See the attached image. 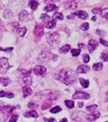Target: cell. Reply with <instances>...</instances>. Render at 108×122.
Returning <instances> with one entry per match:
<instances>
[{
	"label": "cell",
	"mask_w": 108,
	"mask_h": 122,
	"mask_svg": "<svg viewBox=\"0 0 108 122\" xmlns=\"http://www.w3.org/2000/svg\"><path fill=\"white\" fill-rule=\"evenodd\" d=\"M70 49H71V46L67 44V45H64V46H62L61 48H59V53H64V54H65V53H68Z\"/></svg>",
	"instance_id": "obj_18"
},
{
	"label": "cell",
	"mask_w": 108,
	"mask_h": 122,
	"mask_svg": "<svg viewBox=\"0 0 108 122\" xmlns=\"http://www.w3.org/2000/svg\"><path fill=\"white\" fill-rule=\"evenodd\" d=\"M103 68V64H102V63H97V64H93V70H96V71L101 70Z\"/></svg>",
	"instance_id": "obj_28"
},
{
	"label": "cell",
	"mask_w": 108,
	"mask_h": 122,
	"mask_svg": "<svg viewBox=\"0 0 108 122\" xmlns=\"http://www.w3.org/2000/svg\"><path fill=\"white\" fill-rule=\"evenodd\" d=\"M89 55H87V54H85V55H84L83 56V61H84V63H89Z\"/></svg>",
	"instance_id": "obj_38"
},
{
	"label": "cell",
	"mask_w": 108,
	"mask_h": 122,
	"mask_svg": "<svg viewBox=\"0 0 108 122\" xmlns=\"http://www.w3.org/2000/svg\"><path fill=\"white\" fill-rule=\"evenodd\" d=\"M100 117V112H93L92 113L86 115V120L89 122H93Z\"/></svg>",
	"instance_id": "obj_9"
},
{
	"label": "cell",
	"mask_w": 108,
	"mask_h": 122,
	"mask_svg": "<svg viewBox=\"0 0 108 122\" xmlns=\"http://www.w3.org/2000/svg\"><path fill=\"white\" fill-rule=\"evenodd\" d=\"M58 80L61 81L65 85H72L76 81V74L72 70H61L55 76Z\"/></svg>",
	"instance_id": "obj_1"
},
{
	"label": "cell",
	"mask_w": 108,
	"mask_h": 122,
	"mask_svg": "<svg viewBox=\"0 0 108 122\" xmlns=\"http://www.w3.org/2000/svg\"><path fill=\"white\" fill-rule=\"evenodd\" d=\"M74 16H75V15H73V13H72V15H68V20H69V19H70V20H72V19L74 18Z\"/></svg>",
	"instance_id": "obj_45"
},
{
	"label": "cell",
	"mask_w": 108,
	"mask_h": 122,
	"mask_svg": "<svg viewBox=\"0 0 108 122\" xmlns=\"http://www.w3.org/2000/svg\"><path fill=\"white\" fill-rule=\"evenodd\" d=\"M100 42L102 43V44H103L104 46H108V43L107 41H105L103 38H100Z\"/></svg>",
	"instance_id": "obj_40"
},
{
	"label": "cell",
	"mask_w": 108,
	"mask_h": 122,
	"mask_svg": "<svg viewBox=\"0 0 108 122\" xmlns=\"http://www.w3.org/2000/svg\"><path fill=\"white\" fill-rule=\"evenodd\" d=\"M107 57H108L107 54H104V53H103V54H102V56H101V58L103 59V60L105 61V62H107V61L108 60Z\"/></svg>",
	"instance_id": "obj_39"
},
{
	"label": "cell",
	"mask_w": 108,
	"mask_h": 122,
	"mask_svg": "<svg viewBox=\"0 0 108 122\" xmlns=\"http://www.w3.org/2000/svg\"><path fill=\"white\" fill-rule=\"evenodd\" d=\"M61 107H59V106H57V107H53L52 109H50V112L51 113H58L59 112H61Z\"/></svg>",
	"instance_id": "obj_32"
},
{
	"label": "cell",
	"mask_w": 108,
	"mask_h": 122,
	"mask_svg": "<svg viewBox=\"0 0 108 122\" xmlns=\"http://www.w3.org/2000/svg\"><path fill=\"white\" fill-rule=\"evenodd\" d=\"M29 7H30V8L34 11V10H36L37 8H38V3H37L36 1H30L29 3Z\"/></svg>",
	"instance_id": "obj_24"
},
{
	"label": "cell",
	"mask_w": 108,
	"mask_h": 122,
	"mask_svg": "<svg viewBox=\"0 0 108 122\" xmlns=\"http://www.w3.org/2000/svg\"><path fill=\"white\" fill-rule=\"evenodd\" d=\"M26 31L27 29L25 27H22V28H20L17 29V33L20 34V37H24L25 35V33H26Z\"/></svg>",
	"instance_id": "obj_26"
},
{
	"label": "cell",
	"mask_w": 108,
	"mask_h": 122,
	"mask_svg": "<svg viewBox=\"0 0 108 122\" xmlns=\"http://www.w3.org/2000/svg\"><path fill=\"white\" fill-rule=\"evenodd\" d=\"M65 9H75L76 8V3L75 1H67L64 3Z\"/></svg>",
	"instance_id": "obj_12"
},
{
	"label": "cell",
	"mask_w": 108,
	"mask_h": 122,
	"mask_svg": "<svg viewBox=\"0 0 108 122\" xmlns=\"http://www.w3.org/2000/svg\"><path fill=\"white\" fill-rule=\"evenodd\" d=\"M64 103H65V105L68 108H72L74 107V103L72 101H71V100H66Z\"/></svg>",
	"instance_id": "obj_34"
},
{
	"label": "cell",
	"mask_w": 108,
	"mask_h": 122,
	"mask_svg": "<svg viewBox=\"0 0 108 122\" xmlns=\"http://www.w3.org/2000/svg\"><path fill=\"white\" fill-rule=\"evenodd\" d=\"M78 106H79L80 107H82L84 106V103H78Z\"/></svg>",
	"instance_id": "obj_48"
},
{
	"label": "cell",
	"mask_w": 108,
	"mask_h": 122,
	"mask_svg": "<svg viewBox=\"0 0 108 122\" xmlns=\"http://www.w3.org/2000/svg\"><path fill=\"white\" fill-rule=\"evenodd\" d=\"M28 107L30 108H33V107H38V104H34L33 103H30L28 104Z\"/></svg>",
	"instance_id": "obj_41"
},
{
	"label": "cell",
	"mask_w": 108,
	"mask_h": 122,
	"mask_svg": "<svg viewBox=\"0 0 108 122\" xmlns=\"http://www.w3.org/2000/svg\"><path fill=\"white\" fill-rule=\"evenodd\" d=\"M107 13H108V9L107 8H105V9H103V10H101V15L103 17H104L105 19H107V17H108Z\"/></svg>",
	"instance_id": "obj_33"
},
{
	"label": "cell",
	"mask_w": 108,
	"mask_h": 122,
	"mask_svg": "<svg viewBox=\"0 0 108 122\" xmlns=\"http://www.w3.org/2000/svg\"><path fill=\"white\" fill-rule=\"evenodd\" d=\"M97 46H98V42L95 40H93V39L89 40V42H88V48H89V52H91V53L93 52L94 51V49H95Z\"/></svg>",
	"instance_id": "obj_10"
},
{
	"label": "cell",
	"mask_w": 108,
	"mask_h": 122,
	"mask_svg": "<svg viewBox=\"0 0 108 122\" xmlns=\"http://www.w3.org/2000/svg\"><path fill=\"white\" fill-rule=\"evenodd\" d=\"M52 19L53 20H56V19L63 20V19H64V15H63L62 13H60V12H55L54 15H53Z\"/></svg>",
	"instance_id": "obj_27"
},
{
	"label": "cell",
	"mask_w": 108,
	"mask_h": 122,
	"mask_svg": "<svg viewBox=\"0 0 108 122\" xmlns=\"http://www.w3.org/2000/svg\"><path fill=\"white\" fill-rule=\"evenodd\" d=\"M0 51H3V48H1V47H0Z\"/></svg>",
	"instance_id": "obj_50"
},
{
	"label": "cell",
	"mask_w": 108,
	"mask_h": 122,
	"mask_svg": "<svg viewBox=\"0 0 108 122\" xmlns=\"http://www.w3.org/2000/svg\"><path fill=\"white\" fill-rule=\"evenodd\" d=\"M57 59V56L55 55H53L51 53H49V52H44L43 54L39 56L38 60L42 62H46L48 60H55Z\"/></svg>",
	"instance_id": "obj_6"
},
{
	"label": "cell",
	"mask_w": 108,
	"mask_h": 122,
	"mask_svg": "<svg viewBox=\"0 0 108 122\" xmlns=\"http://www.w3.org/2000/svg\"><path fill=\"white\" fill-rule=\"evenodd\" d=\"M73 15H76V16H78L80 19H82V20H85L89 17V14L84 11H76V12H74Z\"/></svg>",
	"instance_id": "obj_11"
},
{
	"label": "cell",
	"mask_w": 108,
	"mask_h": 122,
	"mask_svg": "<svg viewBox=\"0 0 108 122\" xmlns=\"http://www.w3.org/2000/svg\"><path fill=\"white\" fill-rule=\"evenodd\" d=\"M45 121H48L49 122H56V120L54 118H50V119L47 120V119H44Z\"/></svg>",
	"instance_id": "obj_44"
},
{
	"label": "cell",
	"mask_w": 108,
	"mask_h": 122,
	"mask_svg": "<svg viewBox=\"0 0 108 122\" xmlns=\"http://www.w3.org/2000/svg\"><path fill=\"white\" fill-rule=\"evenodd\" d=\"M97 33H98V35H100L101 37H103L104 35H105V33H104L103 32H101V30H98V29L97 30Z\"/></svg>",
	"instance_id": "obj_42"
},
{
	"label": "cell",
	"mask_w": 108,
	"mask_h": 122,
	"mask_svg": "<svg viewBox=\"0 0 108 122\" xmlns=\"http://www.w3.org/2000/svg\"><path fill=\"white\" fill-rule=\"evenodd\" d=\"M80 84H81V86H83L84 88H87L88 86H89V80H85V79H83V78H80Z\"/></svg>",
	"instance_id": "obj_29"
},
{
	"label": "cell",
	"mask_w": 108,
	"mask_h": 122,
	"mask_svg": "<svg viewBox=\"0 0 108 122\" xmlns=\"http://www.w3.org/2000/svg\"><path fill=\"white\" fill-rule=\"evenodd\" d=\"M98 107V106L97 105H91V106H88V107H86V110L87 111H89V112H93V111H95V109Z\"/></svg>",
	"instance_id": "obj_35"
},
{
	"label": "cell",
	"mask_w": 108,
	"mask_h": 122,
	"mask_svg": "<svg viewBox=\"0 0 108 122\" xmlns=\"http://www.w3.org/2000/svg\"><path fill=\"white\" fill-rule=\"evenodd\" d=\"M44 10L46 11H47V12H49V11H56V10H58V7H57L56 5H54V4H49V5H47L46 7H45Z\"/></svg>",
	"instance_id": "obj_16"
},
{
	"label": "cell",
	"mask_w": 108,
	"mask_h": 122,
	"mask_svg": "<svg viewBox=\"0 0 108 122\" xmlns=\"http://www.w3.org/2000/svg\"><path fill=\"white\" fill-rule=\"evenodd\" d=\"M47 98H48L50 100H55L58 99L59 97V93L57 91H54V90H52V91H50L48 94H47Z\"/></svg>",
	"instance_id": "obj_14"
},
{
	"label": "cell",
	"mask_w": 108,
	"mask_h": 122,
	"mask_svg": "<svg viewBox=\"0 0 108 122\" xmlns=\"http://www.w3.org/2000/svg\"><path fill=\"white\" fill-rule=\"evenodd\" d=\"M12 111L13 107L11 106H4L0 107V122H5L7 121Z\"/></svg>",
	"instance_id": "obj_2"
},
{
	"label": "cell",
	"mask_w": 108,
	"mask_h": 122,
	"mask_svg": "<svg viewBox=\"0 0 108 122\" xmlns=\"http://www.w3.org/2000/svg\"><path fill=\"white\" fill-rule=\"evenodd\" d=\"M89 70V66L86 65V64H81V65H80L77 68L76 72H78V73H85V72H87Z\"/></svg>",
	"instance_id": "obj_13"
},
{
	"label": "cell",
	"mask_w": 108,
	"mask_h": 122,
	"mask_svg": "<svg viewBox=\"0 0 108 122\" xmlns=\"http://www.w3.org/2000/svg\"><path fill=\"white\" fill-rule=\"evenodd\" d=\"M27 16H28V12H27V11H21L20 13V15H19V19L20 21H24L27 18Z\"/></svg>",
	"instance_id": "obj_22"
},
{
	"label": "cell",
	"mask_w": 108,
	"mask_h": 122,
	"mask_svg": "<svg viewBox=\"0 0 108 122\" xmlns=\"http://www.w3.org/2000/svg\"><path fill=\"white\" fill-rule=\"evenodd\" d=\"M60 122H68V120L66 119V118H64V119H62Z\"/></svg>",
	"instance_id": "obj_47"
},
{
	"label": "cell",
	"mask_w": 108,
	"mask_h": 122,
	"mask_svg": "<svg viewBox=\"0 0 108 122\" xmlns=\"http://www.w3.org/2000/svg\"><path fill=\"white\" fill-rule=\"evenodd\" d=\"M18 115H13V116H11V118H10V121L9 122H15L18 120Z\"/></svg>",
	"instance_id": "obj_37"
},
{
	"label": "cell",
	"mask_w": 108,
	"mask_h": 122,
	"mask_svg": "<svg viewBox=\"0 0 108 122\" xmlns=\"http://www.w3.org/2000/svg\"><path fill=\"white\" fill-rule=\"evenodd\" d=\"M44 33V26L42 24H37L34 28V35L36 39H40Z\"/></svg>",
	"instance_id": "obj_5"
},
{
	"label": "cell",
	"mask_w": 108,
	"mask_h": 122,
	"mask_svg": "<svg viewBox=\"0 0 108 122\" xmlns=\"http://www.w3.org/2000/svg\"><path fill=\"white\" fill-rule=\"evenodd\" d=\"M23 81L26 85H28V86H29V85L31 86V85H32V76L30 75L25 76L23 78Z\"/></svg>",
	"instance_id": "obj_21"
},
{
	"label": "cell",
	"mask_w": 108,
	"mask_h": 122,
	"mask_svg": "<svg viewBox=\"0 0 108 122\" xmlns=\"http://www.w3.org/2000/svg\"><path fill=\"white\" fill-rule=\"evenodd\" d=\"M56 25V20H51L48 23L46 24V28L47 29H53Z\"/></svg>",
	"instance_id": "obj_25"
},
{
	"label": "cell",
	"mask_w": 108,
	"mask_h": 122,
	"mask_svg": "<svg viewBox=\"0 0 108 122\" xmlns=\"http://www.w3.org/2000/svg\"><path fill=\"white\" fill-rule=\"evenodd\" d=\"M51 105H52V102H51V100L48 99V100H46V101H45L44 103H43V104L42 105V110L48 109V108L50 107Z\"/></svg>",
	"instance_id": "obj_20"
},
{
	"label": "cell",
	"mask_w": 108,
	"mask_h": 122,
	"mask_svg": "<svg viewBox=\"0 0 108 122\" xmlns=\"http://www.w3.org/2000/svg\"><path fill=\"white\" fill-rule=\"evenodd\" d=\"M71 52H72V56H78L80 54V49H72Z\"/></svg>",
	"instance_id": "obj_30"
},
{
	"label": "cell",
	"mask_w": 108,
	"mask_h": 122,
	"mask_svg": "<svg viewBox=\"0 0 108 122\" xmlns=\"http://www.w3.org/2000/svg\"><path fill=\"white\" fill-rule=\"evenodd\" d=\"M89 24H88V23H84V24H82V25H80V29H81L82 30H84V31H86L87 29H89Z\"/></svg>",
	"instance_id": "obj_36"
},
{
	"label": "cell",
	"mask_w": 108,
	"mask_h": 122,
	"mask_svg": "<svg viewBox=\"0 0 108 122\" xmlns=\"http://www.w3.org/2000/svg\"><path fill=\"white\" fill-rule=\"evenodd\" d=\"M89 94L87 93H85V92H82V91H76L75 94L72 95V98L74 99H89Z\"/></svg>",
	"instance_id": "obj_8"
},
{
	"label": "cell",
	"mask_w": 108,
	"mask_h": 122,
	"mask_svg": "<svg viewBox=\"0 0 108 122\" xmlns=\"http://www.w3.org/2000/svg\"><path fill=\"white\" fill-rule=\"evenodd\" d=\"M33 72L36 75L41 76H45L46 75V68L45 67L42 65H37L33 68Z\"/></svg>",
	"instance_id": "obj_7"
},
{
	"label": "cell",
	"mask_w": 108,
	"mask_h": 122,
	"mask_svg": "<svg viewBox=\"0 0 108 122\" xmlns=\"http://www.w3.org/2000/svg\"><path fill=\"white\" fill-rule=\"evenodd\" d=\"M92 20H93V21L96 20V16H93V18H92Z\"/></svg>",
	"instance_id": "obj_49"
},
{
	"label": "cell",
	"mask_w": 108,
	"mask_h": 122,
	"mask_svg": "<svg viewBox=\"0 0 108 122\" xmlns=\"http://www.w3.org/2000/svg\"><path fill=\"white\" fill-rule=\"evenodd\" d=\"M25 117H33V118H37L38 117V112H37L36 111H34V110H33V111L31 112H26L25 114Z\"/></svg>",
	"instance_id": "obj_17"
},
{
	"label": "cell",
	"mask_w": 108,
	"mask_h": 122,
	"mask_svg": "<svg viewBox=\"0 0 108 122\" xmlns=\"http://www.w3.org/2000/svg\"><path fill=\"white\" fill-rule=\"evenodd\" d=\"M11 50H13V48L12 47H11V48H7V49H3V51H11Z\"/></svg>",
	"instance_id": "obj_46"
},
{
	"label": "cell",
	"mask_w": 108,
	"mask_h": 122,
	"mask_svg": "<svg viewBox=\"0 0 108 122\" xmlns=\"http://www.w3.org/2000/svg\"><path fill=\"white\" fill-rule=\"evenodd\" d=\"M0 97H7V98H13L14 97V94L12 93H10V92H4L3 90L0 91Z\"/></svg>",
	"instance_id": "obj_19"
},
{
	"label": "cell",
	"mask_w": 108,
	"mask_h": 122,
	"mask_svg": "<svg viewBox=\"0 0 108 122\" xmlns=\"http://www.w3.org/2000/svg\"><path fill=\"white\" fill-rule=\"evenodd\" d=\"M106 122H107V121H106Z\"/></svg>",
	"instance_id": "obj_51"
},
{
	"label": "cell",
	"mask_w": 108,
	"mask_h": 122,
	"mask_svg": "<svg viewBox=\"0 0 108 122\" xmlns=\"http://www.w3.org/2000/svg\"><path fill=\"white\" fill-rule=\"evenodd\" d=\"M47 42H48L50 46L59 44V33L54 32L51 33V34L47 38Z\"/></svg>",
	"instance_id": "obj_3"
},
{
	"label": "cell",
	"mask_w": 108,
	"mask_h": 122,
	"mask_svg": "<svg viewBox=\"0 0 108 122\" xmlns=\"http://www.w3.org/2000/svg\"><path fill=\"white\" fill-rule=\"evenodd\" d=\"M10 68L8 60L7 58H0V73H6Z\"/></svg>",
	"instance_id": "obj_4"
},
{
	"label": "cell",
	"mask_w": 108,
	"mask_h": 122,
	"mask_svg": "<svg viewBox=\"0 0 108 122\" xmlns=\"http://www.w3.org/2000/svg\"><path fill=\"white\" fill-rule=\"evenodd\" d=\"M10 82H11V80H10L9 78H4V77L0 78V83L3 85V86H8Z\"/></svg>",
	"instance_id": "obj_23"
},
{
	"label": "cell",
	"mask_w": 108,
	"mask_h": 122,
	"mask_svg": "<svg viewBox=\"0 0 108 122\" xmlns=\"http://www.w3.org/2000/svg\"><path fill=\"white\" fill-rule=\"evenodd\" d=\"M99 11H101V10L98 9V8H96V9H93V11H92V12L95 14V13H98Z\"/></svg>",
	"instance_id": "obj_43"
},
{
	"label": "cell",
	"mask_w": 108,
	"mask_h": 122,
	"mask_svg": "<svg viewBox=\"0 0 108 122\" xmlns=\"http://www.w3.org/2000/svg\"><path fill=\"white\" fill-rule=\"evenodd\" d=\"M32 93H33V90L30 87H29V86H25V87H23L24 97H28L29 95L32 94Z\"/></svg>",
	"instance_id": "obj_15"
},
{
	"label": "cell",
	"mask_w": 108,
	"mask_h": 122,
	"mask_svg": "<svg viewBox=\"0 0 108 122\" xmlns=\"http://www.w3.org/2000/svg\"><path fill=\"white\" fill-rule=\"evenodd\" d=\"M41 19L43 20V21H45V22H46V24L50 20V16H49L48 15H46V14H43V15H41Z\"/></svg>",
	"instance_id": "obj_31"
}]
</instances>
